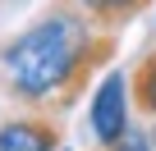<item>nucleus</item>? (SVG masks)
I'll use <instances>...</instances> for the list:
<instances>
[{"label":"nucleus","instance_id":"nucleus-1","mask_svg":"<svg viewBox=\"0 0 156 151\" xmlns=\"http://www.w3.org/2000/svg\"><path fill=\"white\" fill-rule=\"evenodd\" d=\"M110 55L115 32H101L73 0H64L0 50V73H5L9 96L23 101L28 110L64 115L83 92L87 73Z\"/></svg>","mask_w":156,"mask_h":151},{"label":"nucleus","instance_id":"nucleus-2","mask_svg":"<svg viewBox=\"0 0 156 151\" xmlns=\"http://www.w3.org/2000/svg\"><path fill=\"white\" fill-rule=\"evenodd\" d=\"M92 133H97V146L110 151L124 133H129V78L119 69H110L97 96H92Z\"/></svg>","mask_w":156,"mask_h":151},{"label":"nucleus","instance_id":"nucleus-3","mask_svg":"<svg viewBox=\"0 0 156 151\" xmlns=\"http://www.w3.org/2000/svg\"><path fill=\"white\" fill-rule=\"evenodd\" d=\"M60 146V115L28 110L0 124V151H55Z\"/></svg>","mask_w":156,"mask_h":151},{"label":"nucleus","instance_id":"nucleus-4","mask_svg":"<svg viewBox=\"0 0 156 151\" xmlns=\"http://www.w3.org/2000/svg\"><path fill=\"white\" fill-rule=\"evenodd\" d=\"M78 9H83L101 32H115V28H124L133 14H142L147 9V0H73Z\"/></svg>","mask_w":156,"mask_h":151},{"label":"nucleus","instance_id":"nucleus-5","mask_svg":"<svg viewBox=\"0 0 156 151\" xmlns=\"http://www.w3.org/2000/svg\"><path fill=\"white\" fill-rule=\"evenodd\" d=\"M133 105L147 119H156V50L142 55V64L133 69Z\"/></svg>","mask_w":156,"mask_h":151}]
</instances>
